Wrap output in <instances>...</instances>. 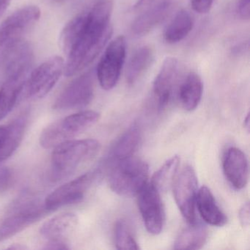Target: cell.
Instances as JSON below:
<instances>
[{"label": "cell", "instance_id": "4dcf8cb0", "mask_svg": "<svg viewBox=\"0 0 250 250\" xmlns=\"http://www.w3.org/2000/svg\"><path fill=\"white\" fill-rule=\"evenodd\" d=\"M45 250H68V244L64 241H49L44 247Z\"/></svg>", "mask_w": 250, "mask_h": 250}, {"label": "cell", "instance_id": "ac0fdd59", "mask_svg": "<svg viewBox=\"0 0 250 250\" xmlns=\"http://www.w3.org/2000/svg\"><path fill=\"white\" fill-rule=\"evenodd\" d=\"M203 93L201 77L194 71L188 73L177 89V96L183 109L186 111L194 110L200 104Z\"/></svg>", "mask_w": 250, "mask_h": 250}, {"label": "cell", "instance_id": "484cf974", "mask_svg": "<svg viewBox=\"0 0 250 250\" xmlns=\"http://www.w3.org/2000/svg\"><path fill=\"white\" fill-rule=\"evenodd\" d=\"M114 234L115 246L118 250H137L140 249L125 220L121 219L116 222Z\"/></svg>", "mask_w": 250, "mask_h": 250}, {"label": "cell", "instance_id": "277c9868", "mask_svg": "<svg viewBox=\"0 0 250 250\" xmlns=\"http://www.w3.org/2000/svg\"><path fill=\"white\" fill-rule=\"evenodd\" d=\"M100 118L95 111H81L52 123L40 136V144L46 149L54 148L61 143L72 140L91 128Z\"/></svg>", "mask_w": 250, "mask_h": 250}, {"label": "cell", "instance_id": "1f68e13d", "mask_svg": "<svg viewBox=\"0 0 250 250\" xmlns=\"http://www.w3.org/2000/svg\"><path fill=\"white\" fill-rule=\"evenodd\" d=\"M159 0H138L134 6V10L136 11H141L144 8L156 3Z\"/></svg>", "mask_w": 250, "mask_h": 250}, {"label": "cell", "instance_id": "8992f818", "mask_svg": "<svg viewBox=\"0 0 250 250\" xmlns=\"http://www.w3.org/2000/svg\"><path fill=\"white\" fill-rule=\"evenodd\" d=\"M126 56V42L124 36H118L106 47L97 67V77L102 88L112 90L115 87Z\"/></svg>", "mask_w": 250, "mask_h": 250}, {"label": "cell", "instance_id": "d6986e66", "mask_svg": "<svg viewBox=\"0 0 250 250\" xmlns=\"http://www.w3.org/2000/svg\"><path fill=\"white\" fill-rule=\"evenodd\" d=\"M78 225V217L75 213H64L54 216L43 223L40 233L48 241H64Z\"/></svg>", "mask_w": 250, "mask_h": 250}, {"label": "cell", "instance_id": "f1b7e54d", "mask_svg": "<svg viewBox=\"0 0 250 250\" xmlns=\"http://www.w3.org/2000/svg\"><path fill=\"white\" fill-rule=\"evenodd\" d=\"M238 14L243 20H249L250 17V0H239L238 4Z\"/></svg>", "mask_w": 250, "mask_h": 250}, {"label": "cell", "instance_id": "30bf717a", "mask_svg": "<svg viewBox=\"0 0 250 250\" xmlns=\"http://www.w3.org/2000/svg\"><path fill=\"white\" fill-rule=\"evenodd\" d=\"M94 95V82L91 72H87L73 80L54 103L56 110H70L85 107Z\"/></svg>", "mask_w": 250, "mask_h": 250}, {"label": "cell", "instance_id": "e575fe53", "mask_svg": "<svg viewBox=\"0 0 250 250\" xmlns=\"http://www.w3.org/2000/svg\"><path fill=\"white\" fill-rule=\"evenodd\" d=\"M244 126L247 129V131H250V114H247V118L244 119Z\"/></svg>", "mask_w": 250, "mask_h": 250}, {"label": "cell", "instance_id": "9c48e42d", "mask_svg": "<svg viewBox=\"0 0 250 250\" xmlns=\"http://www.w3.org/2000/svg\"><path fill=\"white\" fill-rule=\"evenodd\" d=\"M197 186V175L190 166L185 167L181 170L172 184L175 203L188 223L197 222L195 206Z\"/></svg>", "mask_w": 250, "mask_h": 250}, {"label": "cell", "instance_id": "d4e9b609", "mask_svg": "<svg viewBox=\"0 0 250 250\" xmlns=\"http://www.w3.org/2000/svg\"><path fill=\"white\" fill-rule=\"evenodd\" d=\"M179 163V157L173 156L167 161L163 166L155 172L150 184L159 192L167 191L169 187L172 186L176 177Z\"/></svg>", "mask_w": 250, "mask_h": 250}, {"label": "cell", "instance_id": "7a4b0ae2", "mask_svg": "<svg viewBox=\"0 0 250 250\" xmlns=\"http://www.w3.org/2000/svg\"><path fill=\"white\" fill-rule=\"evenodd\" d=\"M99 141L93 139L71 140L54 147L52 175L55 181L66 178L83 164L93 159L100 150Z\"/></svg>", "mask_w": 250, "mask_h": 250}, {"label": "cell", "instance_id": "7402d4cb", "mask_svg": "<svg viewBox=\"0 0 250 250\" xmlns=\"http://www.w3.org/2000/svg\"><path fill=\"white\" fill-rule=\"evenodd\" d=\"M193 26L194 21L191 14L185 10L180 11L167 27L164 39L169 44L178 43L189 34Z\"/></svg>", "mask_w": 250, "mask_h": 250}, {"label": "cell", "instance_id": "5bb4252c", "mask_svg": "<svg viewBox=\"0 0 250 250\" xmlns=\"http://www.w3.org/2000/svg\"><path fill=\"white\" fill-rule=\"evenodd\" d=\"M224 174L228 182L236 189H242L249 180V165L244 152L237 147H230L224 156Z\"/></svg>", "mask_w": 250, "mask_h": 250}, {"label": "cell", "instance_id": "9a60e30c", "mask_svg": "<svg viewBox=\"0 0 250 250\" xmlns=\"http://www.w3.org/2000/svg\"><path fill=\"white\" fill-rule=\"evenodd\" d=\"M172 5V0H159L142 10L131 24L133 33L137 36H145L150 33L167 17Z\"/></svg>", "mask_w": 250, "mask_h": 250}, {"label": "cell", "instance_id": "d6a6232c", "mask_svg": "<svg viewBox=\"0 0 250 250\" xmlns=\"http://www.w3.org/2000/svg\"><path fill=\"white\" fill-rule=\"evenodd\" d=\"M11 2V0H0V16L6 11Z\"/></svg>", "mask_w": 250, "mask_h": 250}, {"label": "cell", "instance_id": "6da1fadb", "mask_svg": "<svg viewBox=\"0 0 250 250\" xmlns=\"http://www.w3.org/2000/svg\"><path fill=\"white\" fill-rule=\"evenodd\" d=\"M113 0H97L83 13L80 33L67 54L64 74L73 77L90 65L102 52L112 36L110 20Z\"/></svg>", "mask_w": 250, "mask_h": 250}, {"label": "cell", "instance_id": "e0dca14e", "mask_svg": "<svg viewBox=\"0 0 250 250\" xmlns=\"http://www.w3.org/2000/svg\"><path fill=\"white\" fill-rule=\"evenodd\" d=\"M196 206L202 219L209 225L222 227L228 222V217L221 210L214 196L207 187L197 191Z\"/></svg>", "mask_w": 250, "mask_h": 250}, {"label": "cell", "instance_id": "d590c367", "mask_svg": "<svg viewBox=\"0 0 250 250\" xmlns=\"http://www.w3.org/2000/svg\"><path fill=\"white\" fill-rule=\"evenodd\" d=\"M4 125H2V126H0V137H1V134H2V131H3Z\"/></svg>", "mask_w": 250, "mask_h": 250}, {"label": "cell", "instance_id": "cb8c5ba5", "mask_svg": "<svg viewBox=\"0 0 250 250\" xmlns=\"http://www.w3.org/2000/svg\"><path fill=\"white\" fill-rule=\"evenodd\" d=\"M24 82L6 80L0 88V121L7 116L12 110L22 93Z\"/></svg>", "mask_w": 250, "mask_h": 250}, {"label": "cell", "instance_id": "8d00e7d4", "mask_svg": "<svg viewBox=\"0 0 250 250\" xmlns=\"http://www.w3.org/2000/svg\"><path fill=\"white\" fill-rule=\"evenodd\" d=\"M56 1H58V2H60V1H63V0H56Z\"/></svg>", "mask_w": 250, "mask_h": 250}, {"label": "cell", "instance_id": "603a6c76", "mask_svg": "<svg viewBox=\"0 0 250 250\" xmlns=\"http://www.w3.org/2000/svg\"><path fill=\"white\" fill-rule=\"evenodd\" d=\"M140 138V128L138 125H133L117 142L112 151V157L118 161L132 156L138 147Z\"/></svg>", "mask_w": 250, "mask_h": 250}, {"label": "cell", "instance_id": "ffe728a7", "mask_svg": "<svg viewBox=\"0 0 250 250\" xmlns=\"http://www.w3.org/2000/svg\"><path fill=\"white\" fill-rule=\"evenodd\" d=\"M154 59L153 49L144 46L135 51L126 68L125 78L128 84H134L151 66Z\"/></svg>", "mask_w": 250, "mask_h": 250}, {"label": "cell", "instance_id": "ba28073f", "mask_svg": "<svg viewBox=\"0 0 250 250\" xmlns=\"http://www.w3.org/2000/svg\"><path fill=\"white\" fill-rule=\"evenodd\" d=\"M18 206L0 224V242L5 241L39 220L46 211L43 206L36 200H21Z\"/></svg>", "mask_w": 250, "mask_h": 250}, {"label": "cell", "instance_id": "f546056e", "mask_svg": "<svg viewBox=\"0 0 250 250\" xmlns=\"http://www.w3.org/2000/svg\"><path fill=\"white\" fill-rule=\"evenodd\" d=\"M250 203H244L239 210V219L243 227L250 225Z\"/></svg>", "mask_w": 250, "mask_h": 250}, {"label": "cell", "instance_id": "4316f807", "mask_svg": "<svg viewBox=\"0 0 250 250\" xmlns=\"http://www.w3.org/2000/svg\"><path fill=\"white\" fill-rule=\"evenodd\" d=\"M14 175L12 171L6 167H0V192L8 191L13 185Z\"/></svg>", "mask_w": 250, "mask_h": 250}, {"label": "cell", "instance_id": "836d02e7", "mask_svg": "<svg viewBox=\"0 0 250 250\" xmlns=\"http://www.w3.org/2000/svg\"><path fill=\"white\" fill-rule=\"evenodd\" d=\"M8 249H11V250H22L27 249V247L21 244H12L11 247H8Z\"/></svg>", "mask_w": 250, "mask_h": 250}, {"label": "cell", "instance_id": "83f0119b", "mask_svg": "<svg viewBox=\"0 0 250 250\" xmlns=\"http://www.w3.org/2000/svg\"><path fill=\"white\" fill-rule=\"evenodd\" d=\"M216 0H190L191 8L200 14L208 13Z\"/></svg>", "mask_w": 250, "mask_h": 250}, {"label": "cell", "instance_id": "2e32d148", "mask_svg": "<svg viewBox=\"0 0 250 250\" xmlns=\"http://www.w3.org/2000/svg\"><path fill=\"white\" fill-rule=\"evenodd\" d=\"M27 124V116L22 115L4 125L0 137V162L11 157L20 147L24 138Z\"/></svg>", "mask_w": 250, "mask_h": 250}, {"label": "cell", "instance_id": "8fae6325", "mask_svg": "<svg viewBox=\"0 0 250 250\" xmlns=\"http://www.w3.org/2000/svg\"><path fill=\"white\" fill-rule=\"evenodd\" d=\"M138 195V207L146 229L153 235L161 233L165 222V213L160 192L152 185L147 184Z\"/></svg>", "mask_w": 250, "mask_h": 250}, {"label": "cell", "instance_id": "7c38bea8", "mask_svg": "<svg viewBox=\"0 0 250 250\" xmlns=\"http://www.w3.org/2000/svg\"><path fill=\"white\" fill-rule=\"evenodd\" d=\"M94 176L93 172H87L54 190L45 199L46 210H56L68 205L80 203L91 186Z\"/></svg>", "mask_w": 250, "mask_h": 250}, {"label": "cell", "instance_id": "52a82bcc", "mask_svg": "<svg viewBox=\"0 0 250 250\" xmlns=\"http://www.w3.org/2000/svg\"><path fill=\"white\" fill-rule=\"evenodd\" d=\"M41 17V10L28 5L17 10L0 25V46L12 47L17 44Z\"/></svg>", "mask_w": 250, "mask_h": 250}, {"label": "cell", "instance_id": "4fadbf2b", "mask_svg": "<svg viewBox=\"0 0 250 250\" xmlns=\"http://www.w3.org/2000/svg\"><path fill=\"white\" fill-rule=\"evenodd\" d=\"M179 62L176 58H167L153 83L158 108L162 111L169 104L179 85Z\"/></svg>", "mask_w": 250, "mask_h": 250}, {"label": "cell", "instance_id": "5b68a950", "mask_svg": "<svg viewBox=\"0 0 250 250\" xmlns=\"http://www.w3.org/2000/svg\"><path fill=\"white\" fill-rule=\"evenodd\" d=\"M65 61L61 57L46 60L32 72L23 89L26 94L34 99L45 97L59 81L64 73Z\"/></svg>", "mask_w": 250, "mask_h": 250}, {"label": "cell", "instance_id": "3957f363", "mask_svg": "<svg viewBox=\"0 0 250 250\" xmlns=\"http://www.w3.org/2000/svg\"><path fill=\"white\" fill-rule=\"evenodd\" d=\"M148 173V165L144 161L131 156L116 161L108 181L111 189L118 195L132 197L147 184Z\"/></svg>", "mask_w": 250, "mask_h": 250}, {"label": "cell", "instance_id": "44dd1931", "mask_svg": "<svg viewBox=\"0 0 250 250\" xmlns=\"http://www.w3.org/2000/svg\"><path fill=\"white\" fill-rule=\"evenodd\" d=\"M188 225L175 240V250H200L206 244L208 238L206 228L197 222Z\"/></svg>", "mask_w": 250, "mask_h": 250}]
</instances>
